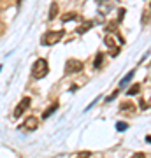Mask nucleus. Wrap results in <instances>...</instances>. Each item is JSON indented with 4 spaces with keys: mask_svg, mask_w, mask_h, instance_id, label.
Listing matches in <instances>:
<instances>
[{
    "mask_svg": "<svg viewBox=\"0 0 151 158\" xmlns=\"http://www.w3.org/2000/svg\"><path fill=\"white\" fill-rule=\"evenodd\" d=\"M48 72H49V65H48V62H46L44 58H39V60L34 63V67H32V76H34V79L46 77Z\"/></svg>",
    "mask_w": 151,
    "mask_h": 158,
    "instance_id": "nucleus-1",
    "label": "nucleus"
},
{
    "mask_svg": "<svg viewBox=\"0 0 151 158\" xmlns=\"http://www.w3.org/2000/svg\"><path fill=\"white\" fill-rule=\"evenodd\" d=\"M63 35H65V32H63V30L48 32V34L42 35V39H40V44H42V46H55L56 42H60V40L63 39Z\"/></svg>",
    "mask_w": 151,
    "mask_h": 158,
    "instance_id": "nucleus-2",
    "label": "nucleus"
},
{
    "mask_svg": "<svg viewBox=\"0 0 151 158\" xmlns=\"http://www.w3.org/2000/svg\"><path fill=\"white\" fill-rule=\"evenodd\" d=\"M83 70V63L79 62V60H67V63H65V74L67 76H70V74H76V72H81Z\"/></svg>",
    "mask_w": 151,
    "mask_h": 158,
    "instance_id": "nucleus-3",
    "label": "nucleus"
},
{
    "mask_svg": "<svg viewBox=\"0 0 151 158\" xmlns=\"http://www.w3.org/2000/svg\"><path fill=\"white\" fill-rule=\"evenodd\" d=\"M39 127V119L35 118V116H30V118L25 119V123L21 125V130H25V132H32V130H35Z\"/></svg>",
    "mask_w": 151,
    "mask_h": 158,
    "instance_id": "nucleus-4",
    "label": "nucleus"
},
{
    "mask_svg": "<svg viewBox=\"0 0 151 158\" xmlns=\"http://www.w3.org/2000/svg\"><path fill=\"white\" fill-rule=\"evenodd\" d=\"M30 102H32V100H30L28 97H25V98H23V100L18 104L16 109H14V116H16V118H19V116H21V114L25 113L28 107H30Z\"/></svg>",
    "mask_w": 151,
    "mask_h": 158,
    "instance_id": "nucleus-5",
    "label": "nucleus"
},
{
    "mask_svg": "<svg viewBox=\"0 0 151 158\" xmlns=\"http://www.w3.org/2000/svg\"><path fill=\"white\" fill-rule=\"evenodd\" d=\"M104 42H106L107 48H111V55L112 56H116L118 53H120V48L116 46V42H114V39H112L111 35H107L106 39H104Z\"/></svg>",
    "mask_w": 151,
    "mask_h": 158,
    "instance_id": "nucleus-6",
    "label": "nucleus"
},
{
    "mask_svg": "<svg viewBox=\"0 0 151 158\" xmlns=\"http://www.w3.org/2000/svg\"><path fill=\"white\" fill-rule=\"evenodd\" d=\"M134 74H135V70H130V72L127 74L123 79H121V83H120V88H123L125 85H128L130 81H132V77H134Z\"/></svg>",
    "mask_w": 151,
    "mask_h": 158,
    "instance_id": "nucleus-7",
    "label": "nucleus"
},
{
    "mask_svg": "<svg viewBox=\"0 0 151 158\" xmlns=\"http://www.w3.org/2000/svg\"><path fill=\"white\" fill-rule=\"evenodd\" d=\"M56 109H58V104H53V106H51L49 109H46L44 113H42V118H44V119H48V118L51 116V114H53V113L56 111Z\"/></svg>",
    "mask_w": 151,
    "mask_h": 158,
    "instance_id": "nucleus-8",
    "label": "nucleus"
},
{
    "mask_svg": "<svg viewBox=\"0 0 151 158\" xmlns=\"http://www.w3.org/2000/svg\"><path fill=\"white\" fill-rule=\"evenodd\" d=\"M56 14H58V4H56V2H53V4H51V9H49V19H55L56 18Z\"/></svg>",
    "mask_w": 151,
    "mask_h": 158,
    "instance_id": "nucleus-9",
    "label": "nucleus"
},
{
    "mask_svg": "<svg viewBox=\"0 0 151 158\" xmlns=\"http://www.w3.org/2000/svg\"><path fill=\"white\" fill-rule=\"evenodd\" d=\"M102 62H104V53H97V56H95V62H93V65H95V69H100V67H102Z\"/></svg>",
    "mask_w": 151,
    "mask_h": 158,
    "instance_id": "nucleus-10",
    "label": "nucleus"
},
{
    "mask_svg": "<svg viewBox=\"0 0 151 158\" xmlns=\"http://www.w3.org/2000/svg\"><path fill=\"white\" fill-rule=\"evenodd\" d=\"M141 91V85H134V86H130L128 88V91H127V95H137V93H139Z\"/></svg>",
    "mask_w": 151,
    "mask_h": 158,
    "instance_id": "nucleus-11",
    "label": "nucleus"
},
{
    "mask_svg": "<svg viewBox=\"0 0 151 158\" xmlns=\"http://www.w3.org/2000/svg\"><path fill=\"white\" fill-rule=\"evenodd\" d=\"M70 19H78V14L76 12H69V14L62 16V21H70Z\"/></svg>",
    "mask_w": 151,
    "mask_h": 158,
    "instance_id": "nucleus-12",
    "label": "nucleus"
},
{
    "mask_svg": "<svg viewBox=\"0 0 151 158\" xmlns=\"http://www.w3.org/2000/svg\"><path fill=\"white\" fill-rule=\"evenodd\" d=\"M91 27H93V23H91V21H88L86 25H83V27H79V28H78V34H84V32H86L88 28H91Z\"/></svg>",
    "mask_w": 151,
    "mask_h": 158,
    "instance_id": "nucleus-13",
    "label": "nucleus"
},
{
    "mask_svg": "<svg viewBox=\"0 0 151 158\" xmlns=\"http://www.w3.org/2000/svg\"><path fill=\"white\" fill-rule=\"evenodd\" d=\"M134 109H135V106L130 104V102H123L121 104V111H134Z\"/></svg>",
    "mask_w": 151,
    "mask_h": 158,
    "instance_id": "nucleus-14",
    "label": "nucleus"
},
{
    "mask_svg": "<svg viewBox=\"0 0 151 158\" xmlns=\"http://www.w3.org/2000/svg\"><path fill=\"white\" fill-rule=\"evenodd\" d=\"M127 128H128L127 123H116V130H120V132H125Z\"/></svg>",
    "mask_w": 151,
    "mask_h": 158,
    "instance_id": "nucleus-15",
    "label": "nucleus"
},
{
    "mask_svg": "<svg viewBox=\"0 0 151 158\" xmlns=\"http://www.w3.org/2000/svg\"><path fill=\"white\" fill-rule=\"evenodd\" d=\"M130 158H148V156H146L144 153H134V155H132Z\"/></svg>",
    "mask_w": 151,
    "mask_h": 158,
    "instance_id": "nucleus-16",
    "label": "nucleus"
},
{
    "mask_svg": "<svg viewBox=\"0 0 151 158\" xmlns=\"http://www.w3.org/2000/svg\"><path fill=\"white\" fill-rule=\"evenodd\" d=\"M116 95H118V90L114 91V93H112V95L109 97V98H107V102H111V100H114V98H116Z\"/></svg>",
    "mask_w": 151,
    "mask_h": 158,
    "instance_id": "nucleus-17",
    "label": "nucleus"
},
{
    "mask_svg": "<svg viewBox=\"0 0 151 158\" xmlns=\"http://www.w3.org/2000/svg\"><path fill=\"white\" fill-rule=\"evenodd\" d=\"M21 2H23V0H18V7L21 6Z\"/></svg>",
    "mask_w": 151,
    "mask_h": 158,
    "instance_id": "nucleus-18",
    "label": "nucleus"
},
{
    "mask_svg": "<svg viewBox=\"0 0 151 158\" xmlns=\"http://www.w3.org/2000/svg\"><path fill=\"white\" fill-rule=\"evenodd\" d=\"M149 9H151V6H149Z\"/></svg>",
    "mask_w": 151,
    "mask_h": 158,
    "instance_id": "nucleus-19",
    "label": "nucleus"
}]
</instances>
